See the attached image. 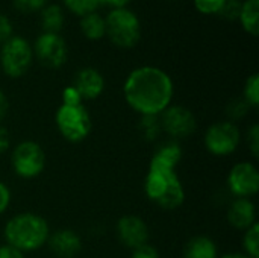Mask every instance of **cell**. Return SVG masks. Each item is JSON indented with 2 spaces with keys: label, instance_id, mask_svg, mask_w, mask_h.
<instances>
[{
  "label": "cell",
  "instance_id": "6da1fadb",
  "mask_svg": "<svg viewBox=\"0 0 259 258\" xmlns=\"http://www.w3.org/2000/svg\"><path fill=\"white\" fill-rule=\"evenodd\" d=\"M173 94L170 75L155 65L134 68L123 84L126 103L140 116H161L171 105Z\"/></svg>",
  "mask_w": 259,
  "mask_h": 258
},
{
  "label": "cell",
  "instance_id": "7a4b0ae2",
  "mask_svg": "<svg viewBox=\"0 0 259 258\" xmlns=\"http://www.w3.org/2000/svg\"><path fill=\"white\" fill-rule=\"evenodd\" d=\"M49 236L50 227L47 220L35 213H18L12 216L3 228L6 245L23 254L41 249L47 243Z\"/></svg>",
  "mask_w": 259,
  "mask_h": 258
},
{
  "label": "cell",
  "instance_id": "3957f363",
  "mask_svg": "<svg viewBox=\"0 0 259 258\" xmlns=\"http://www.w3.org/2000/svg\"><path fill=\"white\" fill-rule=\"evenodd\" d=\"M144 193L149 201L164 210H178L185 202V189L176 169L149 166Z\"/></svg>",
  "mask_w": 259,
  "mask_h": 258
},
{
  "label": "cell",
  "instance_id": "277c9868",
  "mask_svg": "<svg viewBox=\"0 0 259 258\" xmlns=\"http://www.w3.org/2000/svg\"><path fill=\"white\" fill-rule=\"evenodd\" d=\"M106 35L123 49L134 47L141 36V23L138 15L129 8H114L105 18Z\"/></svg>",
  "mask_w": 259,
  "mask_h": 258
},
{
  "label": "cell",
  "instance_id": "5b68a950",
  "mask_svg": "<svg viewBox=\"0 0 259 258\" xmlns=\"http://www.w3.org/2000/svg\"><path fill=\"white\" fill-rule=\"evenodd\" d=\"M59 134L70 143L83 141L93 128L91 116L82 105H61L55 114Z\"/></svg>",
  "mask_w": 259,
  "mask_h": 258
},
{
  "label": "cell",
  "instance_id": "8992f818",
  "mask_svg": "<svg viewBox=\"0 0 259 258\" xmlns=\"http://www.w3.org/2000/svg\"><path fill=\"white\" fill-rule=\"evenodd\" d=\"M33 59V50L29 41L23 36L12 35L0 47V67L9 78L23 76Z\"/></svg>",
  "mask_w": 259,
  "mask_h": 258
},
{
  "label": "cell",
  "instance_id": "52a82bcc",
  "mask_svg": "<svg viewBox=\"0 0 259 258\" xmlns=\"http://www.w3.org/2000/svg\"><path fill=\"white\" fill-rule=\"evenodd\" d=\"M11 166L17 176L33 179L39 176L46 167V154L39 143L24 140L18 143L11 155Z\"/></svg>",
  "mask_w": 259,
  "mask_h": 258
},
{
  "label": "cell",
  "instance_id": "ba28073f",
  "mask_svg": "<svg viewBox=\"0 0 259 258\" xmlns=\"http://www.w3.org/2000/svg\"><path fill=\"white\" fill-rule=\"evenodd\" d=\"M203 143L206 151L214 157H228L234 154L241 143L240 128L231 120L215 122L206 129Z\"/></svg>",
  "mask_w": 259,
  "mask_h": 258
},
{
  "label": "cell",
  "instance_id": "9c48e42d",
  "mask_svg": "<svg viewBox=\"0 0 259 258\" xmlns=\"http://www.w3.org/2000/svg\"><path fill=\"white\" fill-rule=\"evenodd\" d=\"M32 50L33 56L47 68H59L67 61V43L59 33H39Z\"/></svg>",
  "mask_w": 259,
  "mask_h": 258
},
{
  "label": "cell",
  "instance_id": "30bf717a",
  "mask_svg": "<svg viewBox=\"0 0 259 258\" xmlns=\"http://www.w3.org/2000/svg\"><path fill=\"white\" fill-rule=\"evenodd\" d=\"M161 128L171 138L181 140L191 137L197 129V119L191 109L182 105H170L161 116Z\"/></svg>",
  "mask_w": 259,
  "mask_h": 258
},
{
  "label": "cell",
  "instance_id": "8fae6325",
  "mask_svg": "<svg viewBox=\"0 0 259 258\" xmlns=\"http://www.w3.org/2000/svg\"><path fill=\"white\" fill-rule=\"evenodd\" d=\"M228 189L235 198L250 199L259 192V173L255 164L249 161L237 163L228 175Z\"/></svg>",
  "mask_w": 259,
  "mask_h": 258
},
{
  "label": "cell",
  "instance_id": "7c38bea8",
  "mask_svg": "<svg viewBox=\"0 0 259 258\" xmlns=\"http://www.w3.org/2000/svg\"><path fill=\"white\" fill-rule=\"evenodd\" d=\"M117 237L123 246L129 249H137L149 243L150 230L140 216L126 214L117 222Z\"/></svg>",
  "mask_w": 259,
  "mask_h": 258
},
{
  "label": "cell",
  "instance_id": "4fadbf2b",
  "mask_svg": "<svg viewBox=\"0 0 259 258\" xmlns=\"http://www.w3.org/2000/svg\"><path fill=\"white\" fill-rule=\"evenodd\" d=\"M46 245L58 258H76L82 251L80 236L70 228H61L50 233Z\"/></svg>",
  "mask_w": 259,
  "mask_h": 258
},
{
  "label": "cell",
  "instance_id": "5bb4252c",
  "mask_svg": "<svg viewBox=\"0 0 259 258\" xmlns=\"http://www.w3.org/2000/svg\"><path fill=\"white\" fill-rule=\"evenodd\" d=\"M73 87L79 91L83 100H94L105 90V78L97 68L85 67L76 73Z\"/></svg>",
  "mask_w": 259,
  "mask_h": 258
},
{
  "label": "cell",
  "instance_id": "9a60e30c",
  "mask_svg": "<svg viewBox=\"0 0 259 258\" xmlns=\"http://www.w3.org/2000/svg\"><path fill=\"white\" fill-rule=\"evenodd\" d=\"M228 222L240 231H246L256 224V207L247 198H235L228 208Z\"/></svg>",
  "mask_w": 259,
  "mask_h": 258
},
{
  "label": "cell",
  "instance_id": "2e32d148",
  "mask_svg": "<svg viewBox=\"0 0 259 258\" xmlns=\"http://www.w3.org/2000/svg\"><path fill=\"white\" fill-rule=\"evenodd\" d=\"M182 160V148L176 140L162 143L153 154L150 166H159L167 169H176Z\"/></svg>",
  "mask_w": 259,
  "mask_h": 258
},
{
  "label": "cell",
  "instance_id": "e0dca14e",
  "mask_svg": "<svg viewBox=\"0 0 259 258\" xmlns=\"http://www.w3.org/2000/svg\"><path fill=\"white\" fill-rule=\"evenodd\" d=\"M215 242L206 236H196L190 239L184 248V258H219Z\"/></svg>",
  "mask_w": 259,
  "mask_h": 258
},
{
  "label": "cell",
  "instance_id": "ac0fdd59",
  "mask_svg": "<svg viewBox=\"0 0 259 258\" xmlns=\"http://www.w3.org/2000/svg\"><path fill=\"white\" fill-rule=\"evenodd\" d=\"M64 26V12L59 5H46L41 9V27L44 32L59 33Z\"/></svg>",
  "mask_w": 259,
  "mask_h": 258
},
{
  "label": "cell",
  "instance_id": "d6986e66",
  "mask_svg": "<svg viewBox=\"0 0 259 258\" xmlns=\"http://www.w3.org/2000/svg\"><path fill=\"white\" fill-rule=\"evenodd\" d=\"M258 17H259V0H246L241 5L240 11V23L243 29L250 35H258Z\"/></svg>",
  "mask_w": 259,
  "mask_h": 258
},
{
  "label": "cell",
  "instance_id": "ffe728a7",
  "mask_svg": "<svg viewBox=\"0 0 259 258\" xmlns=\"http://www.w3.org/2000/svg\"><path fill=\"white\" fill-rule=\"evenodd\" d=\"M80 30L88 40H100L106 35L105 18L97 12L87 14L80 18Z\"/></svg>",
  "mask_w": 259,
  "mask_h": 258
},
{
  "label": "cell",
  "instance_id": "44dd1931",
  "mask_svg": "<svg viewBox=\"0 0 259 258\" xmlns=\"http://www.w3.org/2000/svg\"><path fill=\"white\" fill-rule=\"evenodd\" d=\"M244 254L250 258H259V225L258 222L247 228L243 236Z\"/></svg>",
  "mask_w": 259,
  "mask_h": 258
},
{
  "label": "cell",
  "instance_id": "7402d4cb",
  "mask_svg": "<svg viewBox=\"0 0 259 258\" xmlns=\"http://www.w3.org/2000/svg\"><path fill=\"white\" fill-rule=\"evenodd\" d=\"M243 99L250 108H256L259 105V76L256 73L250 75L246 79L244 90H243Z\"/></svg>",
  "mask_w": 259,
  "mask_h": 258
},
{
  "label": "cell",
  "instance_id": "603a6c76",
  "mask_svg": "<svg viewBox=\"0 0 259 258\" xmlns=\"http://www.w3.org/2000/svg\"><path fill=\"white\" fill-rule=\"evenodd\" d=\"M140 131L143 132L146 140H155L162 131L159 116H141Z\"/></svg>",
  "mask_w": 259,
  "mask_h": 258
},
{
  "label": "cell",
  "instance_id": "cb8c5ba5",
  "mask_svg": "<svg viewBox=\"0 0 259 258\" xmlns=\"http://www.w3.org/2000/svg\"><path fill=\"white\" fill-rule=\"evenodd\" d=\"M65 8L70 9L76 15H87L91 12H96V9L100 5V0H62Z\"/></svg>",
  "mask_w": 259,
  "mask_h": 258
},
{
  "label": "cell",
  "instance_id": "d4e9b609",
  "mask_svg": "<svg viewBox=\"0 0 259 258\" xmlns=\"http://www.w3.org/2000/svg\"><path fill=\"white\" fill-rule=\"evenodd\" d=\"M250 106L246 103V100L243 97H238V99H232L226 108V113L231 119V122L235 123V120H241L247 116Z\"/></svg>",
  "mask_w": 259,
  "mask_h": 258
},
{
  "label": "cell",
  "instance_id": "484cf974",
  "mask_svg": "<svg viewBox=\"0 0 259 258\" xmlns=\"http://www.w3.org/2000/svg\"><path fill=\"white\" fill-rule=\"evenodd\" d=\"M241 5L243 2L241 0H225L219 15L223 17L225 20L228 21H232V20H237L240 17V11H241Z\"/></svg>",
  "mask_w": 259,
  "mask_h": 258
},
{
  "label": "cell",
  "instance_id": "4316f807",
  "mask_svg": "<svg viewBox=\"0 0 259 258\" xmlns=\"http://www.w3.org/2000/svg\"><path fill=\"white\" fill-rule=\"evenodd\" d=\"M246 143L249 151L252 152L253 158H258L259 155V126L258 123H253L246 134Z\"/></svg>",
  "mask_w": 259,
  "mask_h": 258
},
{
  "label": "cell",
  "instance_id": "83f0119b",
  "mask_svg": "<svg viewBox=\"0 0 259 258\" xmlns=\"http://www.w3.org/2000/svg\"><path fill=\"white\" fill-rule=\"evenodd\" d=\"M225 0H194V6L202 14H219Z\"/></svg>",
  "mask_w": 259,
  "mask_h": 258
},
{
  "label": "cell",
  "instance_id": "f1b7e54d",
  "mask_svg": "<svg viewBox=\"0 0 259 258\" xmlns=\"http://www.w3.org/2000/svg\"><path fill=\"white\" fill-rule=\"evenodd\" d=\"M12 3L20 12H36L47 5V0H12Z\"/></svg>",
  "mask_w": 259,
  "mask_h": 258
},
{
  "label": "cell",
  "instance_id": "f546056e",
  "mask_svg": "<svg viewBox=\"0 0 259 258\" xmlns=\"http://www.w3.org/2000/svg\"><path fill=\"white\" fill-rule=\"evenodd\" d=\"M82 102L83 99L73 85H68L62 90V105H82Z\"/></svg>",
  "mask_w": 259,
  "mask_h": 258
},
{
  "label": "cell",
  "instance_id": "4dcf8cb0",
  "mask_svg": "<svg viewBox=\"0 0 259 258\" xmlns=\"http://www.w3.org/2000/svg\"><path fill=\"white\" fill-rule=\"evenodd\" d=\"M131 258H161L156 248H153L150 243H146L137 249H132Z\"/></svg>",
  "mask_w": 259,
  "mask_h": 258
},
{
  "label": "cell",
  "instance_id": "1f68e13d",
  "mask_svg": "<svg viewBox=\"0 0 259 258\" xmlns=\"http://www.w3.org/2000/svg\"><path fill=\"white\" fill-rule=\"evenodd\" d=\"M12 32H14V27H12L11 20L5 14H0V44L9 40L12 36Z\"/></svg>",
  "mask_w": 259,
  "mask_h": 258
},
{
  "label": "cell",
  "instance_id": "d6a6232c",
  "mask_svg": "<svg viewBox=\"0 0 259 258\" xmlns=\"http://www.w3.org/2000/svg\"><path fill=\"white\" fill-rule=\"evenodd\" d=\"M9 204H11V190L3 181H0V214H3L8 210Z\"/></svg>",
  "mask_w": 259,
  "mask_h": 258
},
{
  "label": "cell",
  "instance_id": "836d02e7",
  "mask_svg": "<svg viewBox=\"0 0 259 258\" xmlns=\"http://www.w3.org/2000/svg\"><path fill=\"white\" fill-rule=\"evenodd\" d=\"M0 258H26L23 252L18 249L9 246V245H2L0 246Z\"/></svg>",
  "mask_w": 259,
  "mask_h": 258
},
{
  "label": "cell",
  "instance_id": "e575fe53",
  "mask_svg": "<svg viewBox=\"0 0 259 258\" xmlns=\"http://www.w3.org/2000/svg\"><path fill=\"white\" fill-rule=\"evenodd\" d=\"M9 146H11V135L8 129L0 125V154L6 152Z\"/></svg>",
  "mask_w": 259,
  "mask_h": 258
},
{
  "label": "cell",
  "instance_id": "d590c367",
  "mask_svg": "<svg viewBox=\"0 0 259 258\" xmlns=\"http://www.w3.org/2000/svg\"><path fill=\"white\" fill-rule=\"evenodd\" d=\"M8 108H9V102H8V97L5 94L3 90H0V122L5 119V116L8 114Z\"/></svg>",
  "mask_w": 259,
  "mask_h": 258
},
{
  "label": "cell",
  "instance_id": "8d00e7d4",
  "mask_svg": "<svg viewBox=\"0 0 259 258\" xmlns=\"http://www.w3.org/2000/svg\"><path fill=\"white\" fill-rule=\"evenodd\" d=\"M131 2L132 0H100V3H106L114 8H126Z\"/></svg>",
  "mask_w": 259,
  "mask_h": 258
},
{
  "label": "cell",
  "instance_id": "74e56055",
  "mask_svg": "<svg viewBox=\"0 0 259 258\" xmlns=\"http://www.w3.org/2000/svg\"><path fill=\"white\" fill-rule=\"evenodd\" d=\"M219 258H250L247 257L244 252H228V254H223L222 257Z\"/></svg>",
  "mask_w": 259,
  "mask_h": 258
}]
</instances>
